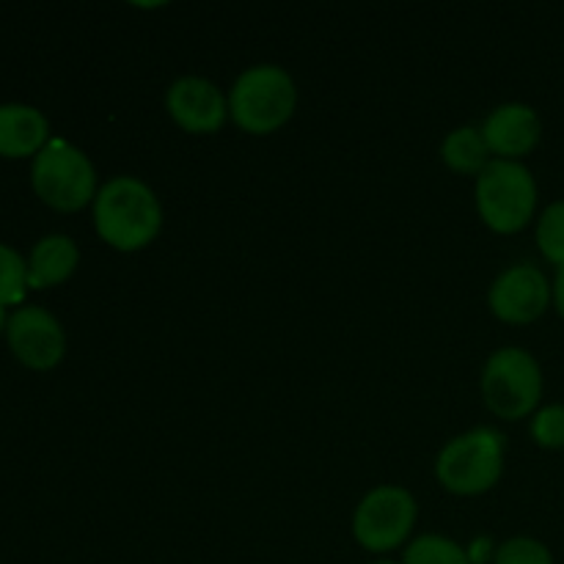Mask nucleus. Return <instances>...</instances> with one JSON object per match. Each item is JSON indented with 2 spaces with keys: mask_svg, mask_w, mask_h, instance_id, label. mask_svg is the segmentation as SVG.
<instances>
[{
  "mask_svg": "<svg viewBox=\"0 0 564 564\" xmlns=\"http://www.w3.org/2000/svg\"><path fill=\"white\" fill-rule=\"evenodd\" d=\"M479 130H482L485 143H488L490 154H496V160L521 163V158L538 149L540 138H543V121L532 105L505 102L490 110Z\"/></svg>",
  "mask_w": 564,
  "mask_h": 564,
  "instance_id": "obj_11",
  "label": "nucleus"
},
{
  "mask_svg": "<svg viewBox=\"0 0 564 564\" xmlns=\"http://www.w3.org/2000/svg\"><path fill=\"white\" fill-rule=\"evenodd\" d=\"M50 141V121L33 105H0V154L3 158H36Z\"/></svg>",
  "mask_w": 564,
  "mask_h": 564,
  "instance_id": "obj_12",
  "label": "nucleus"
},
{
  "mask_svg": "<svg viewBox=\"0 0 564 564\" xmlns=\"http://www.w3.org/2000/svg\"><path fill=\"white\" fill-rule=\"evenodd\" d=\"M31 182L36 196L58 213H77L97 198V169L75 143L53 138L33 158Z\"/></svg>",
  "mask_w": 564,
  "mask_h": 564,
  "instance_id": "obj_6",
  "label": "nucleus"
},
{
  "mask_svg": "<svg viewBox=\"0 0 564 564\" xmlns=\"http://www.w3.org/2000/svg\"><path fill=\"white\" fill-rule=\"evenodd\" d=\"M554 303V284L532 262H518L496 275L488 290V306L507 325H529Z\"/></svg>",
  "mask_w": 564,
  "mask_h": 564,
  "instance_id": "obj_8",
  "label": "nucleus"
},
{
  "mask_svg": "<svg viewBox=\"0 0 564 564\" xmlns=\"http://www.w3.org/2000/svg\"><path fill=\"white\" fill-rule=\"evenodd\" d=\"M479 386L485 405L494 416L521 422L538 413L543 397V369L523 347H501L485 361Z\"/></svg>",
  "mask_w": 564,
  "mask_h": 564,
  "instance_id": "obj_5",
  "label": "nucleus"
},
{
  "mask_svg": "<svg viewBox=\"0 0 564 564\" xmlns=\"http://www.w3.org/2000/svg\"><path fill=\"white\" fill-rule=\"evenodd\" d=\"M372 564H402V562H391V560H380V562H372Z\"/></svg>",
  "mask_w": 564,
  "mask_h": 564,
  "instance_id": "obj_22",
  "label": "nucleus"
},
{
  "mask_svg": "<svg viewBox=\"0 0 564 564\" xmlns=\"http://www.w3.org/2000/svg\"><path fill=\"white\" fill-rule=\"evenodd\" d=\"M538 248L556 270L564 268V202H554L543 209L538 220Z\"/></svg>",
  "mask_w": 564,
  "mask_h": 564,
  "instance_id": "obj_16",
  "label": "nucleus"
},
{
  "mask_svg": "<svg viewBox=\"0 0 564 564\" xmlns=\"http://www.w3.org/2000/svg\"><path fill=\"white\" fill-rule=\"evenodd\" d=\"M532 438L543 449H564V405H545L532 416Z\"/></svg>",
  "mask_w": 564,
  "mask_h": 564,
  "instance_id": "obj_19",
  "label": "nucleus"
},
{
  "mask_svg": "<svg viewBox=\"0 0 564 564\" xmlns=\"http://www.w3.org/2000/svg\"><path fill=\"white\" fill-rule=\"evenodd\" d=\"M6 341L17 361L28 369L47 372L64 361L66 334L64 325L42 306H22L6 323Z\"/></svg>",
  "mask_w": 564,
  "mask_h": 564,
  "instance_id": "obj_9",
  "label": "nucleus"
},
{
  "mask_svg": "<svg viewBox=\"0 0 564 564\" xmlns=\"http://www.w3.org/2000/svg\"><path fill=\"white\" fill-rule=\"evenodd\" d=\"M494 564H554L549 545L534 538H512L496 549Z\"/></svg>",
  "mask_w": 564,
  "mask_h": 564,
  "instance_id": "obj_18",
  "label": "nucleus"
},
{
  "mask_svg": "<svg viewBox=\"0 0 564 564\" xmlns=\"http://www.w3.org/2000/svg\"><path fill=\"white\" fill-rule=\"evenodd\" d=\"M28 290V259L11 246L0 242V306L20 303Z\"/></svg>",
  "mask_w": 564,
  "mask_h": 564,
  "instance_id": "obj_17",
  "label": "nucleus"
},
{
  "mask_svg": "<svg viewBox=\"0 0 564 564\" xmlns=\"http://www.w3.org/2000/svg\"><path fill=\"white\" fill-rule=\"evenodd\" d=\"M165 110L180 130L191 135H213L229 121V97L207 77H180L165 91Z\"/></svg>",
  "mask_w": 564,
  "mask_h": 564,
  "instance_id": "obj_10",
  "label": "nucleus"
},
{
  "mask_svg": "<svg viewBox=\"0 0 564 564\" xmlns=\"http://www.w3.org/2000/svg\"><path fill=\"white\" fill-rule=\"evenodd\" d=\"M297 86L284 66H248L229 91V119L248 135H273L295 116Z\"/></svg>",
  "mask_w": 564,
  "mask_h": 564,
  "instance_id": "obj_2",
  "label": "nucleus"
},
{
  "mask_svg": "<svg viewBox=\"0 0 564 564\" xmlns=\"http://www.w3.org/2000/svg\"><path fill=\"white\" fill-rule=\"evenodd\" d=\"M80 264V248L66 235H47L33 246L28 257V286L50 290L64 284Z\"/></svg>",
  "mask_w": 564,
  "mask_h": 564,
  "instance_id": "obj_13",
  "label": "nucleus"
},
{
  "mask_svg": "<svg viewBox=\"0 0 564 564\" xmlns=\"http://www.w3.org/2000/svg\"><path fill=\"white\" fill-rule=\"evenodd\" d=\"M554 306H556V312H560L562 319H564V268L556 270V279H554Z\"/></svg>",
  "mask_w": 564,
  "mask_h": 564,
  "instance_id": "obj_21",
  "label": "nucleus"
},
{
  "mask_svg": "<svg viewBox=\"0 0 564 564\" xmlns=\"http://www.w3.org/2000/svg\"><path fill=\"white\" fill-rule=\"evenodd\" d=\"M94 229L121 253L152 246L163 229V204L158 193L138 176H113L94 198Z\"/></svg>",
  "mask_w": 564,
  "mask_h": 564,
  "instance_id": "obj_1",
  "label": "nucleus"
},
{
  "mask_svg": "<svg viewBox=\"0 0 564 564\" xmlns=\"http://www.w3.org/2000/svg\"><path fill=\"white\" fill-rule=\"evenodd\" d=\"M477 213L496 235H518L538 209V182L532 171L516 160H490L474 187Z\"/></svg>",
  "mask_w": 564,
  "mask_h": 564,
  "instance_id": "obj_4",
  "label": "nucleus"
},
{
  "mask_svg": "<svg viewBox=\"0 0 564 564\" xmlns=\"http://www.w3.org/2000/svg\"><path fill=\"white\" fill-rule=\"evenodd\" d=\"M441 160L449 171L479 176L490 165V149L479 127H457L441 143Z\"/></svg>",
  "mask_w": 564,
  "mask_h": 564,
  "instance_id": "obj_14",
  "label": "nucleus"
},
{
  "mask_svg": "<svg viewBox=\"0 0 564 564\" xmlns=\"http://www.w3.org/2000/svg\"><path fill=\"white\" fill-rule=\"evenodd\" d=\"M402 564H471L466 549L441 534H422L405 549Z\"/></svg>",
  "mask_w": 564,
  "mask_h": 564,
  "instance_id": "obj_15",
  "label": "nucleus"
},
{
  "mask_svg": "<svg viewBox=\"0 0 564 564\" xmlns=\"http://www.w3.org/2000/svg\"><path fill=\"white\" fill-rule=\"evenodd\" d=\"M419 521L413 494L400 485H380L358 501L352 512V538L372 554H389L405 545Z\"/></svg>",
  "mask_w": 564,
  "mask_h": 564,
  "instance_id": "obj_7",
  "label": "nucleus"
},
{
  "mask_svg": "<svg viewBox=\"0 0 564 564\" xmlns=\"http://www.w3.org/2000/svg\"><path fill=\"white\" fill-rule=\"evenodd\" d=\"M466 554H468V560H471V564H485V562L496 560V549L488 538L474 540L471 549H466Z\"/></svg>",
  "mask_w": 564,
  "mask_h": 564,
  "instance_id": "obj_20",
  "label": "nucleus"
},
{
  "mask_svg": "<svg viewBox=\"0 0 564 564\" xmlns=\"http://www.w3.org/2000/svg\"><path fill=\"white\" fill-rule=\"evenodd\" d=\"M505 435L496 427H474L452 438L435 460L441 488L455 496H482L505 474Z\"/></svg>",
  "mask_w": 564,
  "mask_h": 564,
  "instance_id": "obj_3",
  "label": "nucleus"
}]
</instances>
